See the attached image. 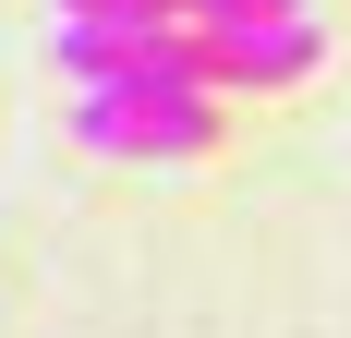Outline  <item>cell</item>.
I'll list each match as a JSON object with an SVG mask.
<instances>
[{
	"label": "cell",
	"instance_id": "6da1fadb",
	"mask_svg": "<svg viewBox=\"0 0 351 338\" xmlns=\"http://www.w3.org/2000/svg\"><path fill=\"white\" fill-rule=\"evenodd\" d=\"M73 145H97V157H206L218 109H206V85H85Z\"/></svg>",
	"mask_w": 351,
	"mask_h": 338
},
{
	"label": "cell",
	"instance_id": "3957f363",
	"mask_svg": "<svg viewBox=\"0 0 351 338\" xmlns=\"http://www.w3.org/2000/svg\"><path fill=\"white\" fill-rule=\"evenodd\" d=\"M254 12H315V0H182V25H254Z\"/></svg>",
	"mask_w": 351,
	"mask_h": 338
},
{
	"label": "cell",
	"instance_id": "277c9868",
	"mask_svg": "<svg viewBox=\"0 0 351 338\" xmlns=\"http://www.w3.org/2000/svg\"><path fill=\"white\" fill-rule=\"evenodd\" d=\"M49 12H182V0H49Z\"/></svg>",
	"mask_w": 351,
	"mask_h": 338
},
{
	"label": "cell",
	"instance_id": "7a4b0ae2",
	"mask_svg": "<svg viewBox=\"0 0 351 338\" xmlns=\"http://www.w3.org/2000/svg\"><path fill=\"white\" fill-rule=\"evenodd\" d=\"M194 36H206V85L279 97V85H315L327 73V25L315 12H254V25H194Z\"/></svg>",
	"mask_w": 351,
	"mask_h": 338
}]
</instances>
